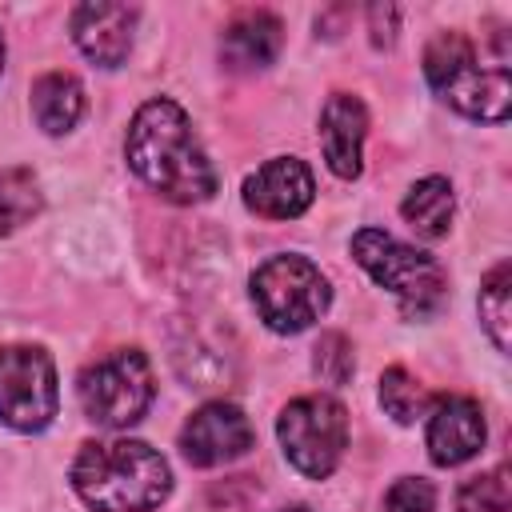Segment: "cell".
<instances>
[{"instance_id":"obj_25","label":"cell","mask_w":512,"mask_h":512,"mask_svg":"<svg viewBox=\"0 0 512 512\" xmlns=\"http://www.w3.org/2000/svg\"><path fill=\"white\" fill-rule=\"evenodd\" d=\"M284 512H308V508H284Z\"/></svg>"},{"instance_id":"obj_10","label":"cell","mask_w":512,"mask_h":512,"mask_svg":"<svg viewBox=\"0 0 512 512\" xmlns=\"http://www.w3.org/2000/svg\"><path fill=\"white\" fill-rule=\"evenodd\" d=\"M316 196L312 172L296 156H276L244 180V204L264 220H292Z\"/></svg>"},{"instance_id":"obj_8","label":"cell","mask_w":512,"mask_h":512,"mask_svg":"<svg viewBox=\"0 0 512 512\" xmlns=\"http://www.w3.org/2000/svg\"><path fill=\"white\" fill-rule=\"evenodd\" d=\"M60 404L52 356L36 344L0 348V420L16 432H40Z\"/></svg>"},{"instance_id":"obj_9","label":"cell","mask_w":512,"mask_h":512,"mask_svg":"<svg viewBox=\"0 0 512 512\" xmlns=\"http://www.w3.org/2000/svg\"><path fill=\"white\" fill-rule=\"evenodd\" d=\"M248 448H252V424L236 404H224V400H212L200 412H192L180 432V452L196 468L240 460Z\"/></svg>"},{"instance_id":"obj_1","label":"cell","mask_w":512,"mask_h":512,"mask_svg":"<svg viewBox=\"0 0 512 512\" xmlns=\"http://www.w3.org/2000/svg\"><path fill=\"white\" fill-rule=\"evenodd\" d=\"M132 172L172 204H200L216 192V168L200 148L188 112L176 100H148L124 140Z\"/></svg>"},{"instance_id":"obj_6","label":"cell","mask_w":512,"mask_h":512,"mask_svg":"<svg viewBox=\"0 0 512 512\" xmlns=\"http://www.w3.org/2000/svg\"><path fill=\"white\" fill-rule=\"evenodd\" d=\"M280 448L288 464L312 480H324L348 444V412L332 396H300L276 420Z\"/></svg>"},{"instance_id":"obj_23","label":"cell","mask_w":512,"mask_h":512,"mask_svg":"<svg viewBox=\"0 0 512 512\" xmlns=\"http://www.w3.org/2000/svg\"><path fill=\"white\" fill-rule=\"evenodd\" d=\"M368 20H372V44H392V32H396V8L372 4V8H368Z\"/></svg>"},{"instance_id":"obj_18","label":"cell","mask_w":512,"mask_h":512,"mask_svg":"<svg viewBox=\"0 0 512 512\" xmlns=\"http://www.w3.org/2000/svg\"><path fill=\"white\" fill-rule=\"evenodd\" d=\"M480 320L484 332L500 352H508V332H512V268L496 264L484 284H480Z\"/></svg>"},{"instance_id":"obj_24","label":"cell","mask_w":512,"mask_h":512,"mask_svg":"<svg viewBox=\"0 0 512 512\" xmlns=\"http://www.w3.org/2000/svg\"><path fill=\"white\" fill-rule=\"evenodd\" d=\"M0 68H4V32H0Z\"/></svg>"},{"instance_id":"obj_13","label":"cell","mask_w":512,"mask_h":512,"mask_svg":"<svg viewBox=\"0 0 512 512\" xmlns=\"http://www.w3.org/2000/svg\"><path fill=\"white\" fill-rule=\"evenodd\" d=\"M364 136H368V112H364L360 96H352V92L328 96V104H324V112H320V148H324L328 168H332L340 180L360 176V148H364Z\"/></svg>"},{"instance_id":"obj_12","label":"cell","mask_w":512,"mask_h":512,"mask_svg":"<svg viewBox=\"0 0 512 512\" xmlns=\"http://www.w3.org/2000/svg\"><path fill=\"white\" fill-rule=\"evenodd\" d=\"M484 448V412L476 400L448 396L436 404L428 420V456L440 468L464 464Z\"/></svg>"},{"instance_id":"obj_5","label":"cell","mask_w":512,"mask_h":512,"mask_svg":"<svg viewBox=\"0 0 512 512\" xmlns=\"http://www.w3.org/2000/svg\"><path fill=\"white\" fill-rule=\"evenodd\" d=\"M332 288L308 256H272L252 272V304L272 332H304L328 312Z\"/></svg>"},{"instance_id":"obj_7","label":"cell","mask_w":512,"mask_h":512,"mask_svg":"<svg viewBox=\"0 0 512 512\" xmlns=\"http://www.w3.org/2000/svg\"><path fill=\"white\" fill-rule=\"evenodd\" d=\"M152 392H156L152 368H148L144 352H136V348H120L80 376V404H84L88 420H96L104 428L136 424L148 412Z\"/></svg>"},{"instance_id":"obj_17","label":"cell","mask_w":512,"mask_h":512,"mask_svg":"<svg viewBox=\"0 0 512 512\" xmlns=\"http://www.w3.org/2000/svg\"><path fill=\"white\" fill-rule=\"evenodd\" d=\"M40 204H44V196H40L32 168H20V164L0 168V236H12L16 228L32 224Z\"/></svg>"},{"instance_id":"obj_11","label":"cell","mask_w":512,"mask_h":512,"mask_svg":"<svg viewBox=\"0 0 512 512\" xmlns=\"http://www.w3.org/2000/svg\"><path fill=\"white\" fill-rule=\"evenodd\" d=\"M132 28H136V8L128 4H104V0H88L72 12V40L76 48L104 64L116 68L124 64L128 48H132Z\"/></svg>"},{"instance_id":"obj_14","label":"cell","mask_w":512,"mask_h":512,"mask_svg":"<svg viewBox=\"0 0 512 512\" xmlns=\"http://www.w3.org/2000/svg\"><path fill=\"white\" fill-rule=\"evenodd\" d=\"M280 44H284V28L272 12H244L224 28L220 56L232 72H256L280 56Z\"/></svg>"},{"instance_id":"obj_2","label":"cell","mask_w":512,"mask_h":512,"mask_svg":"<svg viewBox=\"0 0 512 512\" xmlns=\"http://www.w3.org/2000/svg\"><path fill=\"white\" fill-rule=\"evenodd\" d=\"M72 488L96 512H148L172 492V468L144 440H92L72 464Z\"/></svg>"},{"instance_id":"obj_22","label":"cell","mask_w":512,"mask_h":512,"mask_svg":"<svg viewBox=\"0 0 512 512\" xmlns=\"http://www.w3.org/2000/svg\"><path fill=\"white\" fill-rule=\"evenodd\" d=\"M432 508H436V492L420 476L396 480L388 488V496H384V512H432Z\"/></svg>"},{"instance_id":"obj_21","label":"cell","mask_w":512,"mask_h":512,"mask_svg":"<svg viewBox=\"0 0 512 512\" xmlns=\"http://www.w3.org/2000/svg\"><path fill=\"white\" fill-rule=\"evenodd\" d=\"M312 364H316V376H320L324 384H348V376H352V368H356L348 336H340V332H324L320 344H316Z\"/></svg>"},{"instance_id":"obj_4","label":"cell","mask_w":512,"mask_h":512,"mask_svg":"<svg viewBox=\"0 0 512 512\" xmlns=\"http://www.w3.org/2000/svg\"><path fill=\"white\" fill-rule=\"evenodd\" d=\"M352 256L380 288L400 300L404 316H428L432 308H440L448 284L444 268L428 252H416L380 228H360L352 236Z\"/></svg>"},{"instance_id":"obj_3","label":"cell","mask_w":512,"mask_h":512,"mask_svg":"<svg viewBox=\"0 0 512 512\" xmlns=\"http://www.w3.org/2000/svg\"><path fill=\"white\" fill-rule=\"evenodd\" d=\"M424 76L436 96L472 120H504L512 104L508 64H476V44L464 32H440L424 48Z\"/></svg>"},{"instance_id":"obj_15","label":"cell","mask_w":512,"mask_h":512,"mask_svg":"<svg viewBox=\"0 0 512 512\" xmlns=\"http://www.w3.org/2000/svg\"><path fill=\"white\" fill-rule=\"evenodd\" d=\"M84 112V88L68 72H44L32 84V116L48 136L72 132Z\"/></svg>"},{"instance_id":"obj_20","label":"cell","mask_w":512,"mask_h":512,"mask_svg":"<svg viewBox=\"0 0 512 512\" xmlns=\"http://www.w3.org/2000/svg\"><path fill=\"white\" fill-rule=\"evenodd\" d=\"M460 512H512V492H508V468H492L472 476L460 496H456Z\"/></svg>"},{"instance_id":"obj_16","label":"cell","mask_w":512,"mask_h":512,"mask_svg":"<svg viewBox=\"0 0 512 512\" xmlns=\"http://www.w3.org/2000/svg\"><path fill=\"white\" fill-rule=\"evenodd\" d=\"M452 208H456V200H452V184H448L444 176H428V180L412 184V192H408L404 204H400L404 220H408V224L416 228V236H424V240L448 236V228H452Z\"/></svg>"},{"instance_id":"obj_19","label":"cell","mask_w":512,"mask_h":512,"mask_svg":"<svg viewBox=\"0 0 512 512\" xmlns=\"http://www.w3.org/2000/svg\"><path fill=\"white\" fill-rule=\"evenodd\" d=\"M380 404H384V412L392 416V420H400V424H412L420 412H424V404H428V396H424V388H420V380L408 372V368H388L384 376H380Z\"/></svg>"}]
</instances>
